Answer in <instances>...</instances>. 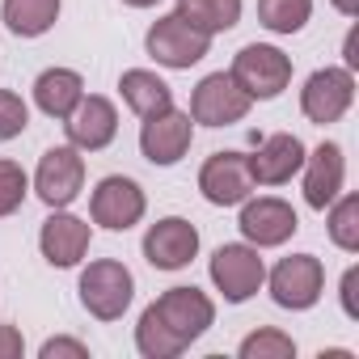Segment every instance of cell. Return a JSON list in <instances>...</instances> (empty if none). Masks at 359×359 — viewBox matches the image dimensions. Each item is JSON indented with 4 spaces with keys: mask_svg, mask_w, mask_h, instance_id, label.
<instances>
[{
    "mask_svg": "<svg viewBox=\"0 0 359 359\" xmlns=\"http://www.w3.org/2000/svg\"><path fill=\"white\" fill-rule=\"evenodd\" d=\"M216 321V304L199 287H169L161 300H152L135 325V346L148 359H173L195 338L208 334Z\"/></svg>",
    "mask_w": 359,
    "mask_h": 359,
    "instance_id": "obj_1",
    "label": "cell"
},
{
    "mask_svg": "<svg viewBox=\"0 0 359 359\" xmlns=\"http://www.w3.org/2000/svg\"><path fill=\"white\" fill-rule=\"evenodd\" d=\"M135 296V279L123 262L114 258H102V262H89L85 275H81V304L97 317V321H114L127 313Z\"/></svg>",
    "mask_w": 359,
    "mask_h": 359,
    "instance_id": "obj_2",
    "label": "cell"
},
{
    "mask_svg": "<svg viewBox=\"0 0 359 359\" xmlns=\"http://www.w3.org/2000/svg\"><path fill=\"white\" fill-rule=\"evenodd\" d=\"M250 97H258V102H271V97H279L283 89H287V81H292V60L279 51V47H266V43H250V47H241L237 51V60H233V72H229Z\"/></svg>",
    "mask_w": 359,
    "mask_h": 359,
    "instance_id": "obj_3",
    "label": "cell"
},
{
    "mask_svg": "<svg viewBox=\"0 0 359 359\" xmlns=\"http://www.w3.org/2000/svg\"><path fill=\"white\" fill-rule=\"evenodd\" d=\"M144 47H148V55H152L156 64H165V68H191V64H199V60L208 55L212 34H203V30H195L191 22H182L177 13H169V18H156V22H152Z\"/></svg>",
    "mask_w": 359,
    "mask_h": 359,
    "instance_id": "obj_4",
    "label": "cell"
},
{
    "mask_svg": "<svg viewBox=\"0 0 359 359\" xmlns=\"http://www.w3.org/2000/svg\"><path fill=\"white\" fill-rule=\"evenodd\" d=\"M321 287H325V266L313 254H292L271 271V296L279 309L304 313L321 300Z\"/></svg>",
    "mask_w": 359,
    "mask_h": 359,
    "instance_id": "obj_5",
    "label": "cell"
},
{
    "mask_svg": "<svg viewBox=\"0 0 359 359\" xmlns=\"http://www.w3.org/2000/svg\"><path fill=\"white\" fill-rule=\"evenodd\" d=\"M351 102H355V76H351V68H321L300 89V110L317 127L338 123L351 110Z\"/></svg>",
    "mask_w": 359,
    "mask_h": 359,
    "instance_id": "obj_6",
    "label": "cell"
},
{
    "mask_svg": "<svg viewBox=\"0 0 359 359\" xmlns=\"http://www.w3.org/2000/svg\"><path fill=\"white\" fill-rule=\"evenodd\" d=\"M250 102L254 97L229 72H212L199 81V89L191 97V118L203 127H229V123H241L250 114Z\"/></svg>",
    "mask_w": 359,
    "mask_h": 359,
    "instance_id": "obj_7",
    "label": "cell"
},
{
    "mask_svg": "<svg viewBox=\"0 0 359 359\" xmlns=\"http://www.w3.org/2000/svg\"><path fill=\"white\" fill-rule=\"evenodd\" d=\"M199 191L208 203L216 208H237L250 199L254 191V173H250V156L245 152H216L203 161L199 169Z\"/></svg>",
    "mask_w": 359,
    "mask_h": 359,
    "instance_id": "obj_8",
    "label": "cell"
},
{
    "mask_svg": "<svg viewBox=\"0 0 359 359\" xmlns=\"http://www.w3.org/2000/svg\"><path fill=\"white\" fill-rule=\"evenodd\" d=\"M85 187V161L72 144H60V148H47L43 161H39V173H34V191L47 208H68Z\"/></svg>",
    "mask_w": 359,
    "mask_h": 359,
    "instance_id": "obj_9",
    "label": "cell"
},
{
    "mask_svg": "<svg viewBox=\"0 0 359 359\" xmlns=\"http://www.w3.org/2000/svg\"><path fill=\"white\" fill-rule=\"evenodd\" d=\"M212 283L224 292L229 304H241L266 283V266L254 245H220L212 254Z\"/></svg>",
    "mask_w": 359,
    "mask_h": 359,
    "instance_id": "obj_10",
    "label": "cell"
},
{
    "mask_svg": "<svg viewBox=\"0 0 359 359\" xmlns=\"http://www.w3.org/2000/svg\"><path fill=\"white\" fill-rule=\"evenodd\" d=\"M144 208H148V199H144L140 182L118 177V173L114 177H102L97 191H93V203H89L93 224H102L110 233H127L131 224H140L144 220Z\"/></svg>",
    "mask_w": 359,
    "mask_h": 359,
    "instance_id": "obj_11",
    "label": "cell"
},
{
    "mask_svg": "<svg viewBox=\"0 0 359 359\" xmlns=\"http://www.w3.org/2000/svg\"><path fill=\"white\" fill-rule=\"evenodd\" d=\"M191 140H195L191 114L173 110V106L161 110V114H152V118H144V127H140V152L152 165H177V161L187 156Z\"/></svg>",
    "mask_w": 359,
    "mask_h": 359,
    "instance_id": "obj_12",
    "label": "cell"
},
{
    "mask_svg": "<svg viewBox=\"0 0 359 359\" xmlns=\"http://www.w3.org/2000/svg\"><path fill=\"white\" fill-rule=\"evenodd\" d=\"M199 254V229L182 216H165L144 233V258L156 271H182Z\"/></svg>",
    "mask_w": 359,
    "mask_h": 359,
    "instance_id": "obj_13",
    "label": "cell"
},
{
    "mask_svg": "<svg viewBox=\"0 0 359 359\" xmlns=\"http://www.w3.org/2000/svg\"><path fill=\"white\" fill-rule=\"evenodd\" d=\"M237 229L245 233L250 245L266 250V245H283L300 229V220H296L292 203H283V199H245Z\"/></svg>",
    "mask_w": 359,
    "mask_h": 359,
    "instance_id": "obj_14",
    "label": "cell"
},
{
    "mask_svg": "<svg viewBox=\"0 0 359 359\" xmlns=\"http://www.w3.org/2000/svg\"><path fill=\"white\" fill-rule=\"evenodd\" d=\"M304 165V144L287 131H275L258 144V152L250 156V173H254V187H283L300 173Z\"/></svg>",
    "mask_w": 359,
    "mask_h": 359,
    "instance_id": "obj_15",
    "label": "cell"
},
{
    "mask_svg": "<svg viewBox=\"0 0 359 359\" xmlns=\"http://www.w3.org/2000/svg\"><path fill=\"white\" fill-rule=\"evenodd\" d=\"M64 127H68L72 148L97 152V148H106V144L118 135V114H114V106H110L106 97L89 93V97H81V102H76V110L64 118Z\"/></svg>",
    "mask_w": 359,
    "mask_h": 359,
    "instance_id": "obj_16",
    "label": "cell"
},
{
    "mask_svg": "<svg viewBox=\"0 0 359 359\" xmlns=\"http://www.w3.org/2000/svg\"><path fill=\"white\" fill-rule=\"evenodd\" d=\"M304 203L325 212L338 191H342V173H346V161H342V148L338 144H321L313 156H304Z\"/></svg>",
    "mask_w": 359,
    "mask_h": 359,
    "instance_id": "obj_17",
    "label": "cell"
},
{
    "mask_svg": "<svg viewBox=\"0 0 359 359\" xmlns=\"http://www.w3.org/2000/svg\"><path fill=\"white\" fill-rule=\"evenodd\" d=\"M39 245H43V258L51 266H76L89 254V224L55 208V216L39 233Z\"/></svg>",
    "mask_w": 359,
    "mask_h": 359,
    "instance_id": "obj_18",
    "label": "cell"
},
{
    "mask_svg": "<svg viewBox=\"0 0 359 359\" xmlns=\"http://www.w3.org/2000/svg\"><path fill=\"white\" fill-rule=\"evenodd\" d=\"M81 97H85V81H81V72H72V68H47V72L34 81V102H39V110L51 114V118H68Z\"/></svg>",
    "mask_w": 359,
    "mask_h": 359,
    "instance_id": "obj_19",
    "label": "cell"
},
{
    "mask_svg": "<svg viewBox=\"0 0 359 359\" xmlns=\"http://www.w3.org/2000/svg\"><path fill=\"white\" fill-rule=\"evenodd\" d=\"M118 93H123V102H127L140 118H152V114H161V110L173 106V89H169L156 72H148V68H131V72H123Z\"/></svg>",
    "mask_w": 359,
    "mask_h": 359,
    "instance_id": "obj_20",
    "label": "cell"
},
{
    "mask_svg": "<svg viewBox=\"0 0 359 359\" xmlns=\"http://www.w3.org/2000/svg\"><path fill=\"white\" fill-rule=\"evenodd\" d=\"M5 26L18 34V39H39L55 26L60 18V0H5V9H0Z\"/></svg>",
    "mask_w": 359,
    "mask_h": 359,
    "instance_id": "obj_21",
    "label": "cell"
},
{
    "mask_svg": "<svg viewBox=\"0 0 359 359\" xmlns=\"http://www.w3.org/2000/svg\"><path fill=\"white\" fill-rule=\"evenodd\" d=\"M177 18L203 34H224L241 18V0H177Z\"/></svg>",
    "mask_w": 359,
    "mask_h": 359,
    "instance_id": "obj_22",
    "label": "cell"
},
{
    "mask_svg": "<svg viewBox=\"0 0 359 359\" xmlns=\"http://www.w3.org/2000/svg\"><path fill=\"white\" fill-rule=\"evenodd\" d=\"M258 18L275 34H296L313 18V0H258Z\"/></svg>",
    "mask_w": 359,
    "mask_h": 359,
    "instance_id": "obj_23",
    "label": "cell"
},
{
    "mask_svg": "<svg viewBox=\"0 0 359 359\" xmlns=\"http://www.w3.org/2000/svg\"><path fill=\"white\" fill-rule=\"evenodd\" d=\"M330 241L338 250H346V254L359 250V199L355 195L334 203V212H330Z\"/></svg>",
    "mask_w": 359,
    "mask_h": 359,
    "instance_id": "obj_24",
    "label": "cell"
},
{
    "mask_svg": "<svg viewBox=\"0 0 359 359\" xmlns=\"http://www.w3.org/2000/svg\"><path fill=\"white\" fill-rule=\"evenodd\" d=\"M296 342L283 330H258L241 342V359H292Z\"/></svg>",
    "mask_w": 359,
    "mask_h": 359,
    "instance_id": "obj_25",
    "label": "cell"
},
{
    "mask_svg": "<svg viewBox=\"0 0 359 359\" xmlns=\"http://www.w3.org/2000/svg\"><path fill=\"white\" fill-rule=\"evenodd\" d=\"M26 191H30L26 169L18 161H0V216H13L26 203Z\"/></svg>",
    "mask_w": 359,
    "mask_h": 359,
    "instance_id": "obj_26",
    "label": "cell"
},
{
    "mask_svg": "<svg viewBox=\"0 0 359 359\" xmlns=\"http://www.w3.org/2000/svg\"><path fill=\"white\" fill-rule=\"evenodd\" d=\"M26 123H30L26 102H22L13 89H0V144H5V140H18V135L26 131Z\"/></svg>",
    "mask_w": 359,
    "mask_h": 359,
    "instance_id": "obj_27",
    "label": "cell"
},
{
    "mask_svg": "<svg viewBox=\"0 0 359 359\" xmlns=\"http://www.w3.org/2000/svg\"><path fill=\"white\" fill-rule=\"evenodd\" d=\"M39 355H43V359H60V355H72V359H89V346H85V342H76V338H47Z\"/></svg>",
    "mask_w": 359,
    "mask_h": 359,
    "instance_id": "obj_28",
    "label": "cell"
},
{
    "mask_svg": "<svg viewBox=\"0 0 359 359\" xmlns=\"http://www.w3.org/2000/svg\"><path fill=\"white\" fill-rule=\"evenodd\" d=\"M26 342H22V330L18 325H0V359H22Z\"/></svg>",
    "mask_w": 359,
    "mask_h": 359,
    "instance_id": "obj_29",
    "label": "cell"
},
{
    "mask_svg": "<svg viewBox=\"0 0 359 359\" xmlns=\"http://www.w3.org/2000/svg\"><path fill=\"white\" fill-rule=\"evenodd\" d=\"M355 287H359V266H351L346 275H342V313L355 321L359 317V304H355Z\"/></svg>",
    "mask_w": 359,
    "mask_h": 359,
    "instance_id": "obj_30",
    "label": "cell"
},
{
    "mask_svg": "<svg viewBox=\"0 0 359 359\" xmlns=\"http://www.w3.org/2000/svg\"><path fill=\"white\" fill-rule=\"evenodd\" d=\"M342 60H346V68H351V72L359 68V30H351V34H346V47H342Z\"/></svg>",
    "mask_w": 359,
    "mask_h": 359,
    "instance_id": "obj_31",
    "label": "cell"
},
{
    "mask_svg": "<svg viewBox=\"0 0 359 359\" xmlns=\"http://www.w3.org/2000/svg\"><path fill=\"white\" fill-rule=\"evenodd\" d=\"M334 9H338L342 18H355V13H359V0H334Z\"/></svg>",
    "mask_w": 359,
    "mask_h": 359,
    "instance_id": "obj_32",
    "label": "cell"
},
{
    "mask_svg": "<svg viewBox=\"0 0 359 359\" xmlns=\"http://www.w3.org/2000/svg\"><path fill=\"white\" fill-rule=\"evenodd\" d=\"M123 5H131V9H148V5H156V0H123Z\"/></svg>",
    "mask_w": 359,
    "mask_h": 359,
    "instance_id": "obj_33",
    "label": "cell"
}]
</instances>
